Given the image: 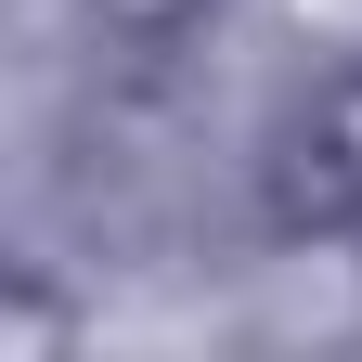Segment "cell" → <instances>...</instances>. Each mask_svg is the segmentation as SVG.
<instances>
[{
  "mask_svg": "<svg viewBox=\"0 0 362 362\" xmlns=\"http://www.w3.org/2000/svg\"><path fill=\"white\" fill-rule=\"evenodd\" d=\"M65 337H78V310L39 285V272H13V285H0V362H52Z\"/></svg>",
  "mask_w": 362,
  "mask_h": 362,
  "instance_id": "7a4b0ae2",
  "label": "cell"
},
{
  "mask_svg": "<svg viewBox=\"0 0 362 362\" xmlns=\"http://www.w3.org/2000/svg\"><path fill=\"white\" fill-rule=\"evenodd\" d=\"M207 13H220V0H90V26H104V39H129V52H181Z\"/></svg>",
  "mask_w": 362,
  "mask_h": 362,
  "instance_id": "3957f363",
  "label": "cell"
},
{
  "mask_svg": "<svg viewBox=\"0 0 362 362\" xmlns=\"http://www.w3.org/2000/svg\"><path fill=\"white\" fill-rule=\"evenodd\" d=\"M272 233H298V246L362 233V65H337L298 104V129L272 143Z\"/></svg>",
  "mask_w": 362,
  "mask_h": 362,
  "instance_id": "6da1fadb",
  "label": "cell"
}]
</instances>
